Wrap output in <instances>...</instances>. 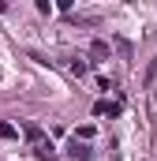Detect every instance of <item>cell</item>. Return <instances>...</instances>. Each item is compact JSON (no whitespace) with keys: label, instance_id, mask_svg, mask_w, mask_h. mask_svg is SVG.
Instances as JSON below:
<instances>
[{"label":"cell","instance_id":"6da1fadb","mask_svg":"<svg viewBox=\"0 0 157 161\" xmlns=\"http://www.w3.org/2000/svg\"><path fill=\"white\" fill-rule=\"evenodd\" d=\"M71 161H90V146H82V142H71Z\"/></svg>","mask_w":157,"mask_h":161},{"label":"cell","instance_id":"3957f363","mask_svg":"<svg viewBox=\"0 0 157 161\" xmlns=\"http://www.w3.org/2000/svg\"><path fill=\"white\" fill-rule=\"evenodd\" d=\"M0 139H15V127H11V124H4V120H0Z\"/></svg>","mask_w":157,"mask_h":161},{"label":"cell","instance_id":"7a4b0ae2","mask_svg":"<svg viewBox=\"0 0 157 161\" xmlns=\"http://www.w3.org/2000/svg\"><path fill=\"white\" fill-rule=\"evenodd\" d=\"M90 49H94V56H109V45H105V41H94Z\"/></svg>","mask_w":157,"mask_h":161}]
</instances>
